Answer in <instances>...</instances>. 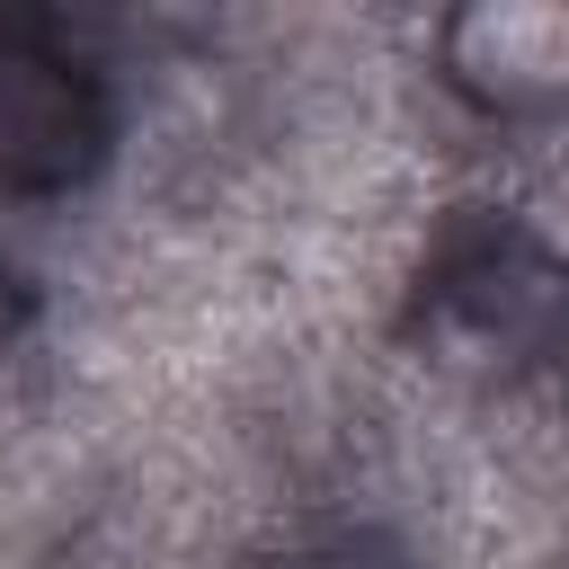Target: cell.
Here are the masks:
<instances>
[{"mask_svg": "<svg viewBox=\"0 0 569 569\" xmlns=\"http://www.w3.org/2000/svg\"><path fill=\"white\" fill-rule=\"evenodd\" d=\"M445 311L498 356H542L569 338V267L525 231H489L445 267Z\"/></svg>", "mask_w": 569, "mask_h": 569, "instance_id": "cell-3", "label": "cell"}, {"mask_svg": "<svg viewBox=\"0 0 569 569\" xmlns=\"http://www.w3.org/2000/svg\"><path fill=\"white\" fill-rule=\"evenodd\" d=\"M107 160V89L80 53L0 27V196H62Z\"/></svg>", "mask_w": 569, "mask_h": 569, "instance_id": "cell-1", "label": "cell"}, {"mask_svg": "<svg viewBox=\"0 0 569 569\" xmlns=\"http://www.w3.org/2000/svg\"><path fill=\"white\" fill-rule=\"evenodd\" d=\"M445 80L489 116L569 107V0H471L436 27Z\"/></svg>", "mask_w": 569, "mask_h": 569, "instance_id": "cell-2", "label": "cell"}]
</instances>
